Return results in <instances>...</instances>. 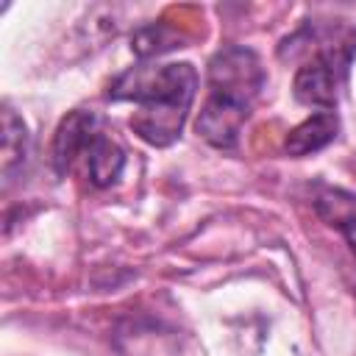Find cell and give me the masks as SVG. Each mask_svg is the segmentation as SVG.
I'll list each match as a JSON object with an SVG mask.
<instances>
[{"instance_id": "3", "label": "cell", "mask_w": 356, "mask_h": 356, "mask_svg": "<svg viewBox=\"0 0 356 356\" xmlns=\"http://www.w3.org/2000/svg\"><path fill=\"white\" fill-rule=\"evenodd\" d=\"M53 164L58 175L81 170L92 186H111L125 170L122 147L106 136L95 111H70L53 139Z\"/></svg>"}, {"instance_id": "2", "label": "cell", "mask_w": 356, "mask_h": 356, "mask_svg": "<svg viewBox=\"0 0 356 356\" xmlns=\"http://www.w3.org/2000/svg\"><path fill=\"white\" fill-rule=\"evenodd\" d=\"M264 86V67L250 47H222L209 61V95L197 114V134L214 147H234Z\"/></svg>"}, {"instance_id": "6", "label": "cell", "mask_w": 356, "mask_h": 356, "mask_svg": "<svg viewBox=\"0 0 356 356\" xmlns=\"http://www.w3.org/2000/svg\"><path fill=\"white\" fill-rule=\"evenodd\" d=\"M339 131V117L334 111H314L312 117H306L300 125H295L284 142L286 153L295 159H303L309 153L323 150L325 145H331L337 139Z\"/></svg>"}, {"instance_id": "5", "label": "cell", "mask_w": 356, "mask_h": 356, "mask_svg": "<svg viewBox=\"0 0 356 356\" xmlns=\"http://www.w3.org/2000/svg\"><path fill=\"white\" fill-rule=\"evenodd\" d=\"M312 203L317 217L334 231H339L345 245L356 256V195L339 186H320Z\"/></svg>"}, {"instance_id": "7", "label": "cell", "mask_w": 356, "mask_h": 356, "mask_svg": "<svg viewBox=\"0 0 356 356\" xmlns=\"http://www.w3.org/2000/svg\"><path fill=\"white\" fill-rule=\"evenodd\" d=\"M28 156V128L14 114V108H3V178L11 181V172L25 164Z\"/></svg>"}, {"instance_id": "4", "label": "cell", "mask_w": 356, "mask_h": 356, "mask_svg": "<svg viewBox=\"0 0 356 356\" xmlns=\"http://www.w3.org/2000/svg\"><path fill=\"white\" fill-rule=\"evenodd\" d=\"M306 31L312 36L309 44H314V56L295 72L292 92L303 106L334 111L348 67L356 56V28L348 22H331L325 28L306 25Z\"/></svg>"}, {"instance_id": "8", "label": "cell", "mask_w": 356, "mask_h": 356, "mask_svg": "<svg viewBox=\"0 0 356 356\" xmlns=\"http://www.w3.org/2000/svg\"><path fill=\"white\" fill-rule=\"evenodd\" d=\"M172 47H184V33L170 28L167 22H153V25H145L134 33L131 39V50L139 56V58H153L159 53H167Z\"/></svg>"}, {"instance_id": "1", "label": "cell", "mask_w": 356, "mask_h": 356, "mask_svg": "<svg viewBox=\"0 0 356 356\" xmlns=\"http://www.w3.org/2000/svg\"><path fill=\"white\" fill-rule=\"evenodd\" d=\"M195 95L197 72L186 61L134 67L108 86L111 100H131L139 106V111L131 117V128L153 147H167L181 136Z\"/></svg>"}]
</instances>
